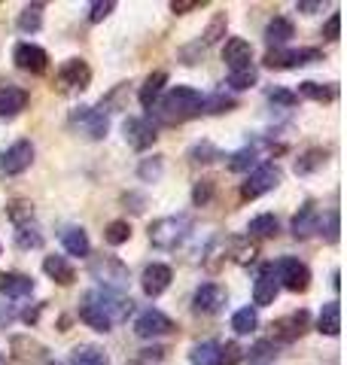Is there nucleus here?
Segmentation results:
<instances>
[{
    "instance_id": "16",
    "label": "nucleus",
    "mask_w": 347,
    "mask_h": 365,
    "mask_svg": "<svg viewBox=\"0 0 347 365\" xmlns=\"http://www.w3.org/2000/svg\"><path fill=\"white\" fill-rule=\"evenodd\" d=\"M13 61L19 71H25V73H46L49 55H46V49L37 43H19L13 49Z\"/></svg>"
},
{
    "instance_id": "12",
    "label": "nucleus",
    "mask_w": 347,
    "mask_h": 365,
    "mask_svg": "<svg viewBox=\"0 0 347 365\" xmlns=\"http://www.w3.org/2000/svg\"><path fill=\"white\" fill-rule=\"evenodd\" d=\"M171 332H177V323H174L171 317H165L161 311H156V307H149V311H144L134 319V335L137 338H161V335H171Z\"/></svg>"
},
{
    "instance_id": "46",
    "label": "nucleus",
    "mask_w": 347,
    "mask_h": 365,
    "mask_svg": "<svg viewBox=\"0 0 347 365\" xmlns=\"http://www.w3.org/2000/svg\"><path fill=\"white\" fill-rule=\"evenodd\" d=\"M256 79H259L256 67H244V71H231V73H228V86L238 88V91H244V88L256 86Z\"/></svg>"
},
{
    "instance_id": "5",
    "label": "nucleus",
    "mask_w": 347,
    "mask_h": 365,
    "mask_svg": "<svg viewBox=\"0 0 347 365\" xmlns=\"http://www.w3.org/2000/svg\"><path fill=\"white\" fill-rule=\"evenodd\" d=\"M281 180H283V170L277 168L274 162L256 165V168L250 170L247 182H244V186H241V198H244V201L259 198V195H265V192H271V189L281 186Z\"/></svg>"
},
{
    "instance_id": "61",
    "label": "nucleus",
    "mask_w": 347,
    "mask_h": 365,
    "mask_svg": "<svg viewBox=\"0 0 347 365\" xmlns=\"http://www.w3.org/2000/svg\"><path fill=\"white\" fill-rule=\"evenodd\" d=\"M0 365H6V356H4V353H0Z\"/></svg>"
},
{
    "instance_id": "27",
    "label": "nucleus",
    "mask_w": 347,
    "mask_h": 365,
    "mask_svg": "<svg viewBox=\"0 0 347 365\" xmlns=\"http://www.w3.org/2000/svg\"><path fill=\"white\" fill-rule=\"evenodd\" d=\"M256 165H259V146L256 143L241 146L238 153L228 155V170H235V174H250Z\"/></svg>"
},
{
    "instance_id": "59",
    "label": "nucleus",
    "mask_w": 347,
    "mask_h": 365,
    "mask_svg": "<svg viewBox=\"0 0 347 365\" xmlns=\"http://www.w3.org/2000/svg\"><path fill=\"white\" fill-rule=\"evenodd\" d=\"M16 314L13 311H9V307H0V326H4V323H9V319H13Z\"/></svg>"
},
{
    "instance_id": "7",
    "label": "nucleus",
    "mask_w": 347,
    "mask_h": 365,
    "mask_svg": "<svg viewBox=\"0 0 347 365\" xmlns=\"http://www.w3.org/2000/svg\"><path fill=\"white\" fill-rule=\"evenodd\" d=\"M277 283H281L283 289L289 292H308L311 287V268L305 265L302 259H296V256H286L277 262Z\"/></svg>"
},
{
    "instance_id": "53",
    "label": "nucleus",
    "mask_w": 347,
    "mask_h": 365,
    "mask_svg": "<svg viewBox=\"0 0 347 365\" xmlns=\"http://www.w3.org/2000/svg\"><path fill=\"white\" fill-rule=\"evenodd\" d=\"M122 204H125V210H131V213H144L146 210V198L137 195V192H125Z\"/></svg>"
},
{
    "instance_id": "23",
    "label": "nucleus",
    "mask_w": 347,
    "mask_h": 365,
    "mask_svg": "<svg viewBox=\"0 0 347 365\" xmlns=\"http://www.w3.org/2000/svg\"><path fill=\"white\" fill-rule=\"evenodd\" d=\"M293 37H296V25L283 16H274L268 28H265V40H268L271 49H283V43H289Z\"/></svg>"
},
{
    "instance_id": "29",
    "label": "nucleus",
    "mask_w": 347,
    "mask_h": 365,
    "mask_svg": "<svg viewBox=\"0 0 347 365\" xmlns=\"http://www.w3.org/2000/svg\"><path fill=\"white\" fill-rule=\"evenodd\" d=\"M226 253L231 262H238V265H250V262L256 259V244H253L250 237H228Z\"/></svg>"
},
{
    "instance_id": "54",
    "label": "nucleus",
    "mask_w": 347,
    "mask_h": 365,
    "mask_svg": "<svg viewBox=\"0 0 347 365\" xmlns=\"http://www.w3.org/2000/svg\"><path fill=\"white\" fill-rule=\"evenodd\" d=\"M201 6H204V0H171V13H177V16H186Z\"/></svg>"
},
{
    "instance_id": "17",
    "label": "nucleus",
    "mask_w": 347,
    "mask_h": 365,
    "mask_svg": "<svg viewBox=\"0 0 347 365\" xmlns=\"http://www.w3.org/2000/svg\"><path fill=\"white\" fill-rule=\"evenodd\" d=\"M277 292H281V283H277V268H274V262H265L256 283H253V302H256L259 307H268V304H274Z\"/></svg>"
},
{
    "instance_id": "45",
    "label": "nucleus",
    "mask_w": 347,
    "mask_h": 365,
    "mask_svg": "<svg viewBox=\"0 0 347 365\" xmlns=\"http://www.w3.org/2000/svg\"><path fill=\"white\" fill-rule=\"evenodd\" d=\"M216 195V180H198L192 186V204L195 207H207Z\"/></svg>"
},
{
    "instance_id": "33",
    "label": "nucleus",
    "mask_w": 347,
    "mask_h": 365,
    "mask_svg": "<svg viewBox=\"0 0 347 365\" xmlns=\"http://www.w3.org/2000/svg\"><path fill=\"white\" fill-rule=\"evenodd\" d=\"M107 362H110L107 350L95 344H79L71 353V365H107Z\"/></svg>"
},
{
    "instance_id": "41",
    "label": "nucleus",
    "mask_w": 347,
    "mask_h": 365,
    "mask_svg": "<svg viewBox=\"0 0 347 365\" xmlns=\"http://www.w3.org/2000/svg\"><path fill=\"white\" fill-rule=\"evenodd\" d=\"M129 237H131V225L125 222V220H113L107 228H104V241H107L110 247L129 244Z\"/></svg>"
},
{
    "instance_id": "6",
    "label": "nucleus",
    "mask_w": 347,
    "mask_h": 365,
    "mask_svg": "<svg viewBox=\"0 0 347 365\" xmlns=\"http://www.w3.org/2000/svg\"><path fill=\"white\" fill-rule=\"evenodd\" d=\"M323 61V52L308 46V49H268L265 52V67L268 71H289V67H305Z\"/></svg>"
},
{
    "instance_id": "18",
    "label": "nucleus",
    "mask_w": 347,
    "mask_h": 365,
    "mask_svg": "<svg viewBox=\"0 0 347 365\" xmlns=\"http://www.w3.org/2000/svg\"><path fill=\"white\" fill-rule=\"evenodd\" d=\"M9 347H13V356L21 365H40V362H46V356H49V350H46L43 341L31 338V335H13Z\"/></svg>"
},
{
    "instance_id": "28",
    "label": "nucleus",
    "mask_w": 347,
    "mask_h": 365,
    "mask_svg": "<svg viewBox=\"0 0 347 365\" xmlns=\"http://www.w3.org/2000/svg\"><path fill=\"white\" fill-rule=\"evenodd\" d=\"M165 83H168V73L165 71H156V73H149L146 79H144V86H141V95H137V101L146 107V110H153V104L159 101V95H161V88H165Z\"/></svg>"
},
{
    "instance_id": "37",
    "label": "nucleus",
    "mask_w": 347,
    "mask_h": 365,
    "mask_svg": "<svg viewBox=\"0 0 347 365\" xmlns=\"http://www.w3.org/2000/svg\"><path fill=\"white\" fill-rule=\"evenodd\" d=\"M79 319H83V323H86L89 329H95V332H110V329H113V323H110V319L104 317V314H101L91 302L79 304Z\"/></svg>"
},
{
    "instance_id": "15",
    "label": "nucleus",
    "mask_w": 347,
    "mask_h": 365,
    "mask_svg": "<svg viewBox=\"0 0 347 365\" xmlns=\"http://www.w3.org/2000/svg\"><path fill=\"white\" fill-rule=\"evenodd\" d=\"M320 207L314 201H305L302 207H298V213L293 216V222H289V232H293L296 241H308V237H314L320 232Z\"/></svg>"
},
{
    "instance_id": "32",
    "label": "nucleus",
    "mask_w": 347,
    "mask_h": 365,
    "mask_svg": "<svg viewBox=\"0 0 347 365\" xmlns=\"http://www.w3.org/2000/svg\"><path fill=\"white\" fill-rule=\"evenodd\" d=\"M277 344L271 338H262V341H256L250 350H244V359L250 362V365H271L274 359H277Z\"/></svg>"
},
{
    "instance_id": "38",
    "label": "nucleus",
    "mask_w": 347,
    "mask_h": 365,
    "mask_svg": "<svg viewBox=\"0 0 347 365\" xmlns=\"http://www.w3.org/2000/svg\"><path fill=\"white\" fill-rule=\"evenodd\" d=\"M16 25H19V31H25V34L40 31V28H43V4H28V6L19 13Z\"/></svg>"
},
{
    "instance_id": "40",
    "label": "nucleus",
    "mask_w": 347,
    "mask_h": 365,
    "mask_svg": "<svg viewBox=\"0 0 347 365\" xmlns=\"http://www.w3.org/2000/svg\"><path fill=\"white\" fill-rule=\"evenodd\" d=\"M16 247L19 250H37L43 247V235H40V228L37 225H16Z\"/></svg>"
},
{
    "instance_id": "34",
    "label": "nucleus",
    "mask_w": 347,
    "mask_h": 365,
    "mask_svg": "<svg viewBox=\"0 0 347 365\" xmlns=\"http://www.w3.org/2000/svg\"><path fill=\"white\" fill-rule=\"evenodd\" d=\"M226 31H228V16L226 13H213V19H211V25L204 28V34H201V40H198V46L201 49H207V46H213V43H219L226 37Z\"/></svg>"
},
{
    "instance_id": "51",
    "label": "nucleus",
    "mask_w": 347,
    "mask_h": 365,
    "mask_svg": "<svg viewBox=\"0 0 347 365\" xmlns=\"http://www.w3.org/2000/svg\"><path fill=\"white\" fill-rule=\"evenodd\" d=\"M268 101H271L274 107L289 110V107L298 104V95H293V91H286V88H271V91H268Z\"/></svg>"
},
{
    "instance_id": "48",
    "label": "nucleus",
    "mask_w": 347,
    "mask_h": 365,
    "mask_svg": "<svg viewBox=\"0 0 347 365\" xmlns=\"http://www.w3.org/2000/svg\"><path fill=\"white\" fill-rule=\"evenodd\" d=\"M125 91H129V83H119L110 95H104L101 110H125Z\"/></svg>"
},
{
    "instance_id": "39",
    "label": "nucleus",
    "mask_w": 347,
    "mask_h": 365,
    "mask_svg": "<svg viewBox=\"0 0 347 365\" xmlns=\"http://www.w3.org/2000/svg\"><path fill=\"white\" fill-rule=\"evenodd\" d=\"M259 326V314L256 307H241V311H235V317H231V329H235L238 335H250L256 332Z\"/></svg>"
},
{
    "instance_id": "58",
    "label": "nucleus",
    "mask_w": 347,
    "mask_h": 365,
    "mask_svg": "<svg viewBox=\"0 0 347 365\" xmlns=\"http://www.w3.org/2000/svg\"><path fill=\"white\" fill-rule=\"evenodd\" d=\"M40 311H43V304H37L34 311H25V314H21V319H25V323H37V319H40Z\"/></svg>"
},
{
    "instance_id": "21",
    "label": "nucleus",
    "mask_w": 347,
    "mask_h": 365,
    "mask_svg": "<svg viewBox=\"0 0 347 365\" xmlns=\"http://www.w3.org/2000/svg\"><path fill=\"white\" fill-rule=\"evenodd\" d=\"M28 101H31V95H28L25 88H19V86H6V88H0V122L16 119L19 113L28 107Z\"/></svg>"
},
{
    "instance_id": "14",
    "label": "nucleus",
    "mask_w": 347,
    "mask_h": 365,
    "mask_svg": "<svg viewBox=\"0 0 347 365\" xmlns=\"http://www.w3.org/2000/svg\"><path fill=\"white\" fill-rule=\"evenodd\" d=\"M226 302H228V292L219 287V283H204V287H198L192 295V311L204 314V317H213V314L223 311Z\"/></svg>"
},
{
    "instance_id": "44",
    "label": "nucleus",
    "mask_w": 347,
    "mask_h": 365,
    "mask_svg": "<svg viewBox=\"0 0 347 365\" xmlns=\"http://www.w3.org/2000/svg\"><path fill=\"white\" fill-rule=\"evenodd\" d=\"M216 158H223V153H219L213 143H207V140L195 143L189 150V162L192 165H211V162H216Z\"/></svg>"
},
{
    "instance_id": "56",
    "label": "nucleus",
    "mask_w": 347,
    "mask_h": 365,
    "mask_svg": "<svg viewBox=\"0 0 347 365\" xmlns=\"http://www.w3.org/2000/svg\"><path fill=\"white\" fill-rule=\"evenodd\" d=\"M165 347H146V350H141V356H144V362H149V359H153V362H159V359H165Z\"/></svg>"
},
{
    "instance_id": "4",
    "label": "nucleus",
    "mask_w": 347,
    "mask_h": 365,
    "mask_svg": "<svg viewBox=\"0 0 347 365\" xmlns=\"http://www.w3.org/2000/svg\"><path fill=\"white\" fill-rule=\"evenodd\" d=\"M86 302L95 304L113 326H116V323H125V319L131 317V311H134V302L129 299V295L113 292V289H91V292L86 295Z\"/></svg>"
},
{
    "instance_id": "50",
    "label": "nucleus",
    "mask_w": 347,
    "mask_h": 365,
    "mask_svg": "<svg viewBox=\"0 0 347 365\" xmlns=\"http://www.w3.org/2000/svg\"><path fill=\"white\" fill-rule=\"evenodd\" d=\"M113 9H116L113 0H95V4L89 6V21H91V25H98V21L107 19V16L113 13Z\"/></svg>"
},
{
    "instance_id": "2",
    "label": "nucleus",
    "mask_w": 347,
    "mask_h": 365,
    "mask_svg": "<svg viewBox=\"0 0 347 365\" xmlns=\"http://www.w3.org/2000/svg\"><path fill=\"white\" fill-rule=\"evenodd\" d=\"M89 274L101 283V289H113V292H125L131 283V271L119 256H91L89 259Z\"/></svg>"
},
{
    "instance_id": "43",
    "label": "nucleus",
    "mask_w": 347,
    "mask_h": 365,
    "mask_svg": "<svg viewBox=\"0 0 347 365\" xmlns=\"http://www.w3.org/2000/svg\"><path fill=\"white\" fill-rule=\"evenodd\" d=\"M161 174H165V158L161 155H153V158H144L141 168H137V177L144 182H159Z\"/></svg>"
},
{
    "instance_id": "24",
    "label": "nucleus",
    "mask_w": 347,
    "mask_h": 365,
    "mask_svg": "<svg viewBox=\"0 0 347 365\" xmlns=\"http://www.w3.org/2000/svg\"><path fill=\"white\" fill-rule=\"evenodd\" d=\"M43 271L49 274L58 287H71V283L76 280V271H74V265L64 256H46L43 259Z\"/></svg>"
},
{
    "instance_id": "31",
    "label": "nucleus",
    "mask_w": 347,
    "mask_h": 365,
    "mask_svg": "<svg viewBox=\"0 0 347 365\" xmlns=\"http://www.w3.org/2000/svg\"><path fill=\"white\" fill-rule=\"evenodd\" d=\"M61 244L64 250L71 256H89L91 253V244H89V235L83 232L79 225H71V228H64V235H61Z\"/></svg>"
},
{
    "instance_id": "22",
    "label": "nucleus",
    "mask_w": 347,
    "mask_h": 365,
    "mask_svg": "<svg viewBox=\"0 0 347 365\" xmlns=\"http://www.w3.org/2000/svg\"><path fill=\"white\" fill-rule=\"evenodd\" d=\"M0 292H4L6 299H28L34 292V280L19 271H0Z\"/></svg>"
},
{
    "instance_id": "3",
    "label": "nucleus",
    "mask_w": 347,
    "mask_h": 365,
    "mask_svg": "<svg viewBox=\"0 0 347 365\" xmlns=\"http://www.w3.org/2000/svg\"><path fill=\"white\" fill-rule=\"evenodd\" d=\"M192 232V216L180 213V216H161L149 225V244L156 250H177Z\"/></svg>"
},
{
    "instance_id": "20",
    "label": "nucleus",
    "mask_w": 347,
    "mask_h": 365,
    "mask_svg": "<svg viewBox=\"0 0 347 365\" xmlns=\"http://www.w3.org/2000/svg\"><path fill=\"white\" fill-rule=\"evenodd\" d=\"M171 280H174V271L168 265H161V262H153V265L144 268L141 287H144V292L149 295V299H159V295L171 287Z\"/></svg>"
},
{
    "instance_id": "26",
    "label": "nucleus",
    "mask_w": 347,
    "mask_h": 365,
    "mask_svg": "<svg viewBox=\"0 0 347 365\" xmlns=\"http://www.w3.org/2000/svg\"><path fill=\"white\" fill-rule=\"evenodd\" d=\"M326 162H329V150H323V146H311V150H305L302 155L296 158V174L308 177V174H314V170H320Z\"/></svg>"
},
{
    "instance_id": "13",
    "label": "nucleus",
    "mask_w": 347,
    "mask_h": 365,
    "mask_svg": "<svg viewBox=\"0 0 347 365\" xmlns=\"http://www.w3.org/2000/svg\"><path fill=\"white\" fill-rule=\"evenodd\" d=\"M122 131H125V140H129V146H131V150H137V153L149 150V146L159 140V128H156V122L149 116H144V119H125Z\"/></svg>"
},
{
    "instance_id": "62",
    "label": "nucleus",
    "mask_w": 347,
    "mask_h": 365,
    "mask_svg": "<svg viewBox=\"0 0 347 365\" xmlns=\"http://www.w3.org/2000/svg\"><path fill=\"white\" fill-rule=\"evenodd\" d=\"M46 365H61V362H46Z\"/></svg>"
},
{
    "instance_id": "55",
    "label": "nucleus",
    "mask_w": 347,
    "mask_h": 365,
    "mask_svg": "<svg viewBox=\"0 0 347 365\" xmlns=\"http://www.w3.org/2000/svg\"><path fill=\"white\" fill-rule=\"evenodd\" d=\"M338 34H341V16L332 13L329 21H326V28H323V37H326V40H338Z\"/></svg>"
},
{
    "instance_id": "10",
    "label": "nucleus",
    "mask_w": 347,
    "mask_h": 365,
    "mask_svg": "<svg viewBox=\"0 0 347 365\" xmlns=\"http://www.w3.org/2000/svg\"><path fill=\"white\" fill-rule=\"evenodd\" d=\"M71 125L83 131L89 140H104L107 131H110V119H107V113H104L101 107H79L71 116Z\"/></svg>"
},
{
    "instance_id": "52",
    "label": "nucleus",
    "mask_w": 347,
    "mask_h": 365,
    "mask_svg": "<svg viewBox=\"0 0 347 365\" xmlns=\"http://www.w3.org/2000/svg\"><path fill=\"white\" fill-rule=\"evenodd\" d=\"M323 228V237H326V244H338V210H329V220H326V225H320Z\"/></svg>"
},
{
    "instance_id": "19",
    "label": "nucleus",
    "mask_w": 347,
    "mask_h": 365,
    "mask_svg": "<svg viewBox=\"0 0 347 365\" xmlns=\"http://www.w3.org/2000/svg\"><path fill=\"white\" fill-rule=\"evenodd\" d=\"M223 61L228 71H244L253 67V46L244 37H228L223 46Z\"/></svg>"
},
{
    "instance_id": "11",
    "label": "nucleus",
    "mask_w": 347,
    "mask_h": 365,
    "mask_svg": "<svg viewBox=\"0 0 347 365\" xmlns=\"http://www.w3.org/2000/svg\"><path fill=\"white\" fill-rule=\"evenodd\" d=\"M31 165H34V143L31 140H16L13 146H6V150L0 153V170L9 177L25 174Z\"/></svg>"
},
{
    "instance_id": "25",
    "label": "nucleus",
    "mask_w": 347,
    "mask_h": 365,
    "mask_svg": "<svg viewBox=\"0 0 347 365\" xmlns=\"http://www.w3.org/2000/svg\"><path fill=\"white\" fill-rule=\"evenodd\" d=\"M298 95L308 101H317V104H329V101L338 98V86L335 83H314V79H305L298 83Z\"/></svg>"
},
{
    "instance_id": "63",
    "label": "nucleus",
    "mask_w": 347,
    "mask_h": 365,
    "mask_svg": "<svg viewBox=\"0 0 347 365\" xmlns=\"http://www.w3.org/2000/svg\"><path fill=\"white\" fill-rule=\"evenodd\" d=\"M129 365H144V362H129Z\"/></svg>"
},
{
    "instance_id": "42",
    "label": "nucleus",
    "mask_w": 347,
    "mask_h": 365,
    "mask_svg": "<svg viewBox=\"0 0 347 365\" xmlns=\"http://www.w3.org/2000/svg\"><path fill=\"white\" fill-rule=\"evenodd\" d=\"M247 232H250V237H274L277 235V220L271 213H259L256 220H250Z\"/></svg>"
},
{
    "instance_id": "35",
    "label": "nucleus",
    "mask_w": 347,
    "mask_h": 365,
    "mask_svg": "<svg viewBox=\"0 0 347 365\" xmlns=\"http://www.w3.org/2000/svg\"><path fill=\"white\" fill-rule=\"evenodd\" d=\"M189 362L192 365H219V344L216 341H198L189 350Z\"/></svg>"
},
{
    "instance_id": "30",
    "label": "nucleus",
    "mask_w": 347,
    "mask_h": 365,
    "mask_svg": "<svg viewBox=\"0 0 347 365\" xmlns=\"http://www.w3.org/2000/svg\"><path fill=\"white\" fill-rule=\"evenodd\" d=\"M317 329L323 335H329L335 338L341 332V304L338 302H329V304H323V311L317 317Z\"/></svg>"
},
{
    "instance_id": "47",
    "label": "nucleus",
    "mask_w": 347,
    "mask_h": 365,
    "mask_svg": "<svg viewBox=\"0 0 347 365\" xmlns=\"http://www.w3.org/2000/svg\"><path fill=\"white\" fill-rule=\"evenodd\" d=\"M6 216H9V220H13L16 225H28V222L34 220V204L19 198V201H13V204L6 207Z\"/></svg>"
},
{
    "instance_id": "60",
    "label": "nucleus",
    "mask_w": 347,
    "mask_h": 365,
    "mask_svg": "<svg viewBox=\"0 0 347 365\" xmlns=\"http://www.w3.org/2000/svg\"><path fill=\"white\" fill-rule=\"evenodd\" d=\"M332 289H335V292L341 289V274H338V271H332Z\"/></svg>"
},
{
    "instance_id": "57",
    "label": "nucleus",
    "mask_w": 347,
    "mask_h": 365,
    "mask_svg": "<svg viewBox=\"0 0 347 365\" xmlns=\"http://www.w3.org/2000/svg\"><path fill=\"white\" fill-rule=\"evenodd\" d=\"M296 9H298V13H317V9H323V4H317V0H298V4H296Z\"/></svg>"
},
{
    "instance_id": "49",
    "label": "nucleus",
    "mask_w": 347,
    "mask_h": 365,
    "mask_svg": "<svg viewBox=\"0 0 347 365\" xmlns=\"http://www.w3.org/2000/svg\"><path fill=\"white\" fill-rule=\"evenodd\" d=\"M244 359V350L235 341H228V344H219V365H238Z\"/></svg>"
},
{
    "instance_id": "9",
    "label": "nucleus",
    "mask_w": 347,
    "mask_h": 365,
    "mask_svg": "<svg viewBox=\"0 0 347 365\" xmlns=\"http://www.w3.org/2000/svg\"><path fill=\"white\" fill-rule=\"evenodd\" d=\"M91 83V67L83 58H67L55 73L58 91H83Z\"/></svg>"
},
{
    "instance_id": "8",
    "label": "nucleus",
    "mask_w": 347,
    "mask_h": 365,
    "mask_svg": "<svg viewBox=\"0 0 347 365\" xmlns=\"http://www.w3.org/2000/svg\"><path fill=\"white\" fill-rule=\"evenodd\" d=\"M308 326H311V314L293 311V314H286V317L271 323V341L274 344H293V341H298L308 332Z\"/></svg>"
},
{
    "instance_id": "1",
    "label": "nucleus",
    "mask_w": 347,
    "mask_h": 365,
    "mask_svg": "<svg viewBox=\"0 0 347 365\" xmlns=\"http://www.w3.org/2000/svg\"><path fill=\"white\" fill-rule=\"evenodd\" d=\"M201 101L204 95L192 86H174L161 101L153 104V122L159 125H183L195 116H201Z\"/></svg>"
},
{
    "instance_id": "36",
    "label": "nucleus",
    "mask_w": 347,
    "mask_h": 365,
    "mask_svg": "<svg viewBox=\"0 0 347 365\" xmlns=\"http://www.w3.org/2000/svg\"><path fill=\"white\" fill-rule=\"evenodd\" d=\"M235 107H238V101L231 98V95H226L223 88L213 91L211 98L201 101V113H207V116H216V113H228V110H235Z\"/></svg>"
}]
</instances>
